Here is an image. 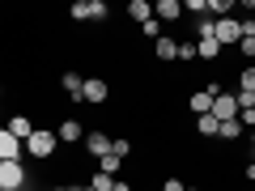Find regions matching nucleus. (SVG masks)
I'll return each mask as SVG.
<instances>
[{
  "label": "nucleus",
  "instance_id": "nucleus-18",
  "mask_svg": "<svg viewBox=\"0 0 255 191\" xmlns=\"http://www.w3.org/2000/svg\"><path fill=\"white\" fill-rule=\"evenodd\" d=\"M221 51H226V47H221L217 38H204V43H196V55H200V60H217Z\"/></svg>",
  "mask_w": 255,
  "mask_h": 191
},
{
  "label": "nucleus",
  "instance_id": "nucleus-7",
  "mask_svg": "<svg viewBox=\"0 0 255 191\" xmlns=\"http://www.w3.org/2000/svg\"><path fill=\"white\" fill-rule=\"evenodd\" d=\"M213 115H217L221 123H226V119H238V115H243V102H238V94H230V90H226L217 102H213Z\"/></svg>",
  "mask_w": 255,
  "mask_h": 191
},
{
  "label": "nucleus",
  "instance_id": "nucleus-24",
  "mask_svg": "<svg viewBox=\"0 0 255 191\" xmlns=\"http://www.w3.org/2000/svg\"><path fill=\"white\" fill-rule=\"evenodd\" d=\"M187 60H200L196 55V43H179V64H187Z\"/></svg>",
  "mask_w": 255,
  "mask_h": 191
},
{
  "label": "nucleus",
  "instance_id": "nucleus-22",
  "mask_svg": "<svg viewBox=\"0 0 255 191\" xmlns=\"http://www.w3.org/2000/svg\"><path fill=\"white\" fill-rule=\"evenodd\" d=\"M238 55H243L247 64L255 60V34H243V43H238Z\"/></svg>",
  "mask_w": 255,
  "mask_h": 191
},
{
  "label": "nucleus",
  "instance_id": "nucleus-25",
  "mask_svg": "<svg viewBox=\"0 0 255 191\" xmlns=\"http://www.w3.org/2000/svg\"><path fill=\"white\" fill-rule=\"evenodd\" d=\"M111 153L128 157V153H132V140H128V136H115V145H111Z\"/></svg>",
  "mask_w": 255,
  "mask_h": 191
},
{
  "label": "nucleus",
  "instance_id": "nucleus-3",
  "mask_svg": "<svg viewBox=\"0 0 255 191\" xmlns=\"http://www.w3.org/2000/svg\"><path fill=\"white\" fill-rule=\"evenodd\" d=\"M21 187H30L26 166L21 162H0V191H21Z\"/></svg>",
  "mask_w": 255,
  "mask_h": 191
},
{
  "label": "nucleus",
  "instance_id": "nucleus-11",
  "mask_svg": "<svg viewBox=\"0 0 255 191\" xmlns=\"http://www.w3.org/2000/svg\"><path fill=\"white\" fill-rule=\"evenodd\" d=\"M213 102H217V98H213L209 90H196V94L187 98V106H191V115L200 119V115H213Z\"/></svg>",
  "mask_w": 255,
  "mask_h": 191
},
{
  "label": "nucleus",
  "instance_id": "nucleus-10",
  "mask_svg": "<svg viewBox=\"0 0 255 191\" xmlns=\"http://www.w3.org/2000/svg\"><path fill=\"white\" fill-rule=\"evenodd\" d=\"M60 85H64V94H68L73 102H85V77L81 73H64Z\"/></svg>",
  "mask_w": 255,
  "mask_h": 191
},
{
  "label": "nucleus",
  "instance_id": "nucleus-28",
  "mask_svg": "<svg viewBox=\"0 0 255 191\" xmlns=\"http://www.w3.org/2000/svg\"><path fill=\"white\" fill-rule=\"evenodd\" d=\"M51 191H81V183H55Z\"/></svg>",
  "mask_w": 255,
  "mask_h": 191
},
{
  "label": "nucleus",
  "instance_id": "nucleus-6",
  "mask_svg": "<svg viewBox=\"0 0 255 191\" xmlns=\"http://www.w3.org/2000/svg\"><path fill=\"white\" fill-rule=\"evenodd\" d=\"M217 43L221 47H238L243 43V21L238 17H221L217 21Z\"/></svg>",
  "mask_w": 255,
  "mask_h": 191
},
{
  "label": "nucleus",
  "instance_id": "nucleus-17",
  "mask_svg": "<svg viewBox=\"0 0 255 191\" xmlns=\"http://www.w3.org/2000/svg\"><path fill=\"white\" fill-rule=\"evenodd\" d=\"M196 132H200L204 140H213V136L221 132V119H217V115H200V119H196Z\"/></svg>",
  "mask_w": 255,
  "mask_h": 191
},
{
  "label": "nucleus",
  "instance_id": "nucleus-30",
  "mask_svg": "<svg viewBox=\"0 0 255 191\" xmlns=\"http://www.w3.org/2000/svg\"><path fill=\"white\" fill-rule=\"evenodd\" d=\"M247 183H255V162H247Z\"/></svg>",
  "mask_w": 255,
  "mask_h": 191
},
{
  "label": "nucleus",
  "instance_id": "nucleus-31",
  "mask_svg": "<svg viewBox=\"0 0 255 191\" xmlns=\"http://www.w3.org/2000/svg\"><path fill=\"white\" fill-rule=\"evenodd\" d=\"M81 191H94V187H90V183H81Z\"/></svg>",
  "mask_w": 255,
  "mask_h": 191
},
{
  "label": "nucleus",
  "instance_id": "nucleus-33",
  "mask_svg": "<svg viewBox=\"0 0 255 191\" xmlns=\"http://www.w3.org/2000/svg\"><path fill=\"white\" fill-rule=\"evenodd\" d=\"M21 191H26V187H21Z\"/></svg>",
  "mask_w": 255,
  "mask_h": 191
},
{
  "label": "nucleus",
  "instance_id": "nucleus-19",
  "mask_svg": "<svg viewBox=\"0 0 255 191\" xmlns=\"http://www.w3.org/2000/svg\"><path fill=\"white\" fill-rule=\"evenodd\" d=\"M98 170L111 174V179H119V170H124V157H119V153H107V157L98 162Z\"/></svg>",
  "mask_w": 255,
  "mask_h": 191
},
{
  "label": "nucleus",
  "instance_id": "nucleus-14",
  "mask_svg": "<svg viewBox=\"0 0 255 191\" xmlns=\"http://www.w3.org/2000/svg\"><path fill=\"white\" fill-rule=\"evenodd\" d=\"M9 132H13L17 140H30V136L38 132V127L30 123V115H13V119H9Z\"/></svg>",
  "mask_w": 255,
  "mask_h": 191
},
{
  "label": "nucleus",
  "instance_id": "nucleus-12",
  "mask_svg": "<svg viewBox=\"0 0 255 191\" xmlns=\"http://www.w3.org/2000/svg\"><path fill=\"white\" fill-rule=\"evenodd\" d=\"M55 132H60V145H77V140H85V127L77 123V119H64Z\"/></svg>",
  "mask_w": 255,
  "mask_h": 191
},
{
  "label": "nucleus",
  "instance_id": "nucleus-16",
  "mask_svg": "<svg viewBox=\"0 0 255 191\" xmlns=\"http://www.w3.org/2000/svg\"><path fill=\"white\" fill-rule=\"evenodd\" d=\"M217 140L238 145V140H243V123H238V119H226V123H221V132H217Z\"/></svg>",
  "mask_w": 255,
  "mask_h": 191
},
{
  "label": "nucleus",
  "instance_id": "nucleus-8",
  "mask_svg": "<svg viewBox=\"0 0 255 191\" xmlns=\"http://www.w3.org/2000/svg\"><path fill=\"white\" fill-rule=\"evenodd\" d=\"M107 98H111V81H102V77H85V102H90V106H102Z\"/></svg>",
  "mask_w": 255,
  "mask_h": 191
},
{
  "label": "nucleus",
  "instance_id": "nucleus-5",
  "mask_svg": "<svg viewBox=\"0 0 255 191\" xmlns=\"http://www.w3.org/2000/svg\"><path fill=\"white\" fill-rule=\"evenodd\" d=\"M21 157H26V140H17L9 127H4V132H0V162H21Z\"/></svg>",
  "mask_w": 255,
  "mask_h": 191
},
{
  "label": "nucleus",
  "instance_id": "nucleus-15",
  "mask_svg": "<svg viewBox=\"0 0 255 191\" xmlns=\"http://www.w3.org/2000/svg\"><path fill=\"white\" fill-rule=\"evenodd\" d=\"M128 17L136 21V26H145V21L153 17V4H149V0H132V4H128Z\"/></svg>",
  "mask_w": 255,
  "mask_h": 191
},
{
  "label": "nucleus",
  "instance_id": "nucleus-1",
  "mask_svg": "<svg viewBox=\"0 0 255 191\" xmlns=\"http://www.w3.org/2000/svg\"><path fill=\"white\" fill-rule=\"evenodd\" d=\"M26 153L34 157V162H55V153H60V132H51V127H38L34 136L26 140Z\"/></svg>",
  "mask_w": 255,
  "mask_h": 191
},
{
  "label": "nucleus",
  "instance_id": "nucleus-32",
  "mask_svg": "<svg viewBox=\"0 0 255 191\" xmlns=\"http://www.w3.org/2000/svg\"><path fill=\"white\" fill-rule=\"evenodd\" d=\"M187 191H200V187H187Z\"/></svg>",
  "mask_w": 255,
  "mask_h": 191
},
{
  "label": "nucleus",
  "instance_id": "nucleus-26",
  "mask_svg": "<svg viewBox=\"0 0 255 191\" xmlns=\"http://www.w3.org/2000/svg\"><path fill=\"white\" fill-rule=\"evenodd\" d=\"M183 9L187 13H209V0H183Z\"/></svg>",
  "mask_w": 255,
  "mask_h": 191
},
{
  "label": "nucleus",
  "instance_id": "nucleus-29",
  "mask_svg": "<svg viewBox=\"0 0 255 191\" xmlns=\"http://www.w3.org/2000/svg\"><path fill=\"white\" fill-rule=\"evenodd\" d=\"M111 191H132V183H124V179H115V187Z\"/></svg>",
  "mask_w": 255,
  "mask_h": 191
},
{
  "label": "nucleus",
  "instance_id": "nucleus-23",
  "mask_svg": "<svg viewBox=\"0 0 255 191\" xmlns=\"http://www.w3.org/2000/svg\"><path fill=\"white\" fill-rule=\"evenodd\" d=\"M90 187H94V191H111V187H115V179L98 170V174H94V179H90Z\"/></svg>",
  "mask_w": 255,
  "mask_h": 191
},
{
  "label": "nucleus",
  "instance_id": "nucleus-21",
  "mask_svg": "<svg viewBox=\"0 0 255 191\" xmlns=\"http://www.w3.org/2000/svg\"><path fill=\"white\" fill-rule=\"evenodd\" d=\"M140 34H145V38H153V43H157V38H166V34H162V21H157V17H149L145 26H140Z\"/></svg>",
  "mask_w": 255,
  "mask_h": 191
},
{
  "label": "nucleus",
  "instance_id": "nucleus-9",
  "mask_svg": "<svg viewBox=\"0 0 255 191\" xmlns=\"http://www.w3.org/2000/svg\"><path fill=\"white\" fill-rule=\"evenodd\" d=\"M183 13H187V9H183V0H157V4H153V17L157 21H179Z\"/></svg>",
  "mask_w": 255,
  "mask_h": 191
},
{
  "label": "nucleus",
  "instance_id": "nucleus-13",
  "mask_svg": "<svg viewBox=\"0 0 255 191\" xmlns=\"http://www.w3.org/2000/svg\"><path fill=\"white\" fill-rule=\"evenodd\" d=\"M153 55H157L162 64L179 60V38H170V34H166V38H157V43H153Z\"/></svg>",
  "mask_w": 255,
  "mask_h": 191
},
{
  "label": "nucleus",
  "instance_id": "nucleus-4",
  "mask_svg": "<svg viewBox=\"0 0 255 191\" xmlns=\"http://www.w3.org/2000/svg\"><path fill=\"white\" fill-rule=\"evenodd\" d=\"M81 145H85V153H90L94 162H102V157L111 153V145H115V140H111L107 132H102V127H94V132H85V140H81Z\"/></svg>",
  "mask_w": 255,
  "mask_h": 191
},
{
  "label": "nucleus",
  "instance_id": "nucleus-2",
  "mask_svg": "<svg viewBox=\"0 0 255 191\" xmlns=\"http://www.w3.org/2000/svg\"><path fill=\"white\" fill-rule=\"evenodd\" d=\"M68 13H73V21H107V17H111L107 0H77Z\"/></svg>",
  "mask_w": 255,
  "mask_h": 191
},
{
  "label": "nucleus",
  "instance_id": "nucleus-27",
  "mask_svg": "<svg viewBox=\"0 0 255 191\" xmlns=\"http://www.w3.org/2000/svg\"><path fill=\"white\" fill-rule=\"evenodd\" d=\"M162 191H187V183H183V179H166Z\"/></svg>",
  "mask_w": 255,
  "mask_h": 191
},
{
  "label": "nucleus",
  "instance_id": "nucleus-20",
  "mask_svg": "<svg viewBox=\"0 0 255 191\" xmlns=\"http://www.w3.org/2000/svg\"><path fill=\"white\" fill-rule=\"evenodd\" d=\"M238 94H255V64H243V73H238Z\"/></svg>",
  "mask_w": 255,
  "mask_h": 191
}]
</instances>
